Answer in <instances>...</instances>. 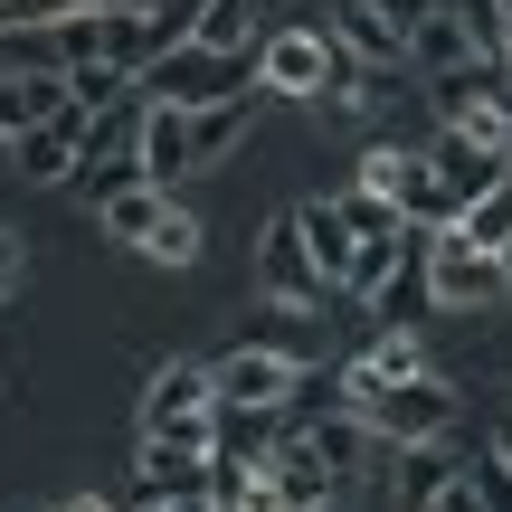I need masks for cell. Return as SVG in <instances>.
Here are the masks:
<instances>
[{
	"instance_id": "obj_1",
	"label": "cell",
	"mask_w": 512,
	"mask_h": 512,
	"mask_svg": "<svg viewBox=\"0 0 512 512\" xmlns=\"http://www.w3.org/2000/svg\"><path fill=\"white\" fill-rule=\"evenodd\" d=\"M332 399H342L380 446H437V437H456V418H465V399H456L446 370H418V380H361V370H342Z\"/></svg>"
},
{
	"instance_id": "obj_2",
	"label": "cell",
	"mask_w": 512,
	"mask_h": 512,
	"mask_svg": "<svg viewBox=\"0 0 512 512\" xmlns=\"http://www.w3.org/2000/svg\"><path fill=\"white\" fill-rule=\"evenodd\" d=\"M247 124H256V95H228V105H152V124H143V181L152 190H181L190 171L228 162V152L247 143Z\"/></svg>"
},
{
	"instance_id": "obj_3",
	"label": "cell",
	"mask_w": 512,
	"mask_h": 512,
	"mask_svg": "<svg viewBox=\"0 0 512 512\" xmlns=\"http://www.w3.org/2000/svg\"><path fill=\"white\" fill-rule=\"evenodd\" d=\"M143 124H152V95H143V86L86 124V143H76V171H67V190H76L86 209H105L114 190L143 181Z\"/></svg>"
},
{
	"instance_id": "obj_4",
	"label": "cell",
	"mask_w": 512,
	"mask_h": 512,
	"mask_svg": "<svg viewBox=\"0 0 512 512\" xmlns=\"http://www.w3.org/2000/svg\"><path fill=\"white\" fill-rule=\"evenodd\" d=\"M95 228H105L114 247L152 256V266H190V256H200V219L181 209V190H152V181L114 190V200L95 209Z\"/></svg>"
},
{
	"instance_id": "obj_5",
	"label": "cell",
	"mask_w": 512,
	"mask_h": 512,
	"mask_svg": "<svg viewBox=\"0 0 512 512\" xmlns=\"http://www.w3.org/2000/svg\"><path fill=\"white\" fill-rule=\"evenodd\" d=\"M143 437H171V446H200L219 437V389H209V361H162L143 380Z\"/></svg>"
},
{
	"instance_id": "obj_6",
	"label": "cell",
	"mask_w": 512,
	"mask_h": 512,
	"mask_svg": "<svg viewBox=\"0 0 512 512\" xmlns=\"http://www.w3.org/2000/svg\"><path fill=\"white\" fill-rule=\"evenodd\" d=\"M351 181H361L370 200H389L408 228H427V238H437V228H456V200H446V181L427 171V152H408V143L361 152V171H351Z\"/></svg>"
},
{
	"instance_id": "obj_7",
	"label": "cell",
	"mask_w": 512,
	"mask_h": 512,
	"mask_svg": "<svg viewBox=\"0 0 512 512\" xmlns=\"http://www.w3.org/2000/svg\"><path fill=\"white\" fill-rule=\"evenodd\" d=\"M143 95L152 105H228V95H266V86H256V57H209L181 38L143 67Z\"/></svg>"
},
{
	"instance_id": "obj_8",
	"label": "cell",
	"mask_w": 512,
	"mask_h": 512,
	"mask_svg": "<svg viewBox=\"0 0 512 512\" xmlns=\"http://www.w3.org/2000/svg\"><path fill=\"white\" fill-rule=\"evenodd\" d=\"M209 389H219V408H294L313 399V370L275 342H238L228 361H209Z\"/></svg>"
},
{
	"instance_id": "obj_9",
	"label": "cell",
	"mask_w": 512,
	"mask_h": 512,
	"mask_svg": "<svg viewBox=\"0 0 512 512\" xmlns=\"http://www.w3.org/2000/svg\"><path fill=\"white\" fill-rule=\"evenodd\" d=\"M427 294H437V313H494L503 304V256L475 247L465 228H437L427 238Z\"/></svg>"
},
{
	"instance_id": "obj_10",
	"label": "cell",
	"mask_w": 512,
	"mask_h": 512,
	"mask_svg": "<svg viewBox=\"0 0 512 512\" xmlns=\"http://www.w3.org/2000/svg\"><path fill=\"white\" fill-rule=\"evenodd\" d=\"M256 294H266V304H285V313L332 304V285H323V266H313V247H304V228H294V209H275V219L256 228Z\"/></svg>"
},
{
	"instance_id": "obj_11",
	"label": "cell",
	"mask_w": 512,
	"mask_h": 512,
	"mask_svg": "<svg viewBox=\"0 0 512 512\" xmlns=\"http://www.w3.org/2000/svg\"><path fill=\"white\" fill-rule=\"evenodd\" d=\"M323 67H332L323 29H266V48H256V86H266L275 105H313V95H323Z\"/></svg>"
},
{
	"instance_id": "obj_12",
	"label": "cell",
	"mask_w": 512,
	"mask_h": 512,
	"mask_svg": "<svg viewBox=\"0 0 512 512\" xmlns=\"http://www.w3.org/2000/svg\"><path fill=\"white\" fill-rule=\"evenodd\" d=\"M86 124H95L86 105H67V114H48V124H29V133L10 143V181L67 190V171H76V143H86Z\"/></svg>"
},
{
	"instance_id": "obj_13",
	"label": "cell",
	"mask_w": 512,
	"mask_h": 512,
	"mask_svg": "<svg viewBox=\"0 0 512 512\" xmlns=\"http://www.w3.org/2000/svg\"><path fill=\"white\" fill-rule=\"evenodd\" d=\"M380 475H389V494H399L408 512H427L446 484L465 475V437H437V446H380Z\"/></svg>"
},
{
	"instance_id": "obj_14",
	"label": "cell",
	"mask_w": 512,
	"mask_h": 512,
	"mask_svg": "<svg viewBox=\"0 0 512 512\" xmlns=\"http://www.w3.org/2000/svg\"><path fill=\"white\" fill-rule=\"evenodd\" d=\"M427 171L446 181V200H456V219L484 200V190H503V152H484L475 133H456V124H437V143H427Z\"/></svg>"
},
{
	"instance_id": "obj_15",
	"label": "cell",
	"mask_w": 512,
	"mask_h": 512,
	"mask_svg": "<svg viewBox=\"0 0 512 512\" xmlns=\"http://www.w3.org/2000/svg\"><path fill=\"white\" fill-rule=\"evenodd\" d=\"M323 29L342 38V48L361 57V67L380 76V86H389V76H408V29H389V19L370 10V0H332V19H323Z\"/></svg>"
},
{
	"instance_id": "obj_16",
	"label": "cell",
	"mask_w": 512,
	"mask_h": 512,
	"mask_svg": "<svg viewBox=\"0 0 512 512\" xmlns=\"http://www.w3.org/2000/svg\"><path fill=\"white\" fill-rule=\"evenodd\" d=\"M266 484H275V503H304V512H342V475H332V465H323V456L304 446V427H294V418H285V446H275Z\"/></svg>"
},
{
	"instance_id": "obj_17",
	"label": "cell",
	"mask_w": 512,
	"mask_h": 512,
	"mask_svg": "<svg viewBox=\"0 0 512 512\" xmlns=\"http://www.w3.org/2000/svg\"><path fill=\"white\" fill-rule=\"evenodd\" d=\"M133 484H143V503L209 494V456H200V446H171V437H143V446H133Z\"/></svg>"
},
{
	"instance_id": "obj_18",
	"label": "cell",
	"mask_w": 512,
	"mask_h": 512,
	"mask_svg": "<svg viewBox=\"0 0 512 512\" xmlns=\"http://www.w3.org/2000/svg\"><path fill=\"white\" fill-rule=\"evenodd\" d=\"M437 313V294H427V228L399 247V266H389V285L370 294V323L380 332H408V323H427Z\"/></svg>"
},
{
	"instance_id": "obj_19",
	"label": "cell",
	"mask_w": 512,
	"mask_h": 512,
	"mask_svg": "<svg viewBox=\"0 0 512 512\" xmlns=\"http://www.w3.org/2000/svg\"><path fill=\"white\" fill-rule=\"evenodd\" d=\"M162 48H171V38L152 29V10H143V0H114V10H105V67L124 76V86H143V67H152Z\"/></svg>"
},
{
	"instance_id": "obj_20",
	"label": "cell",
	"mask_w": 512,
	"mask_h": 512,
	"mask_svg": "<svg viewBox=\"0 0 512 512\" xmlns=\"http://www.w3.org/2000/svg\"><path fill=\"white\" fill-rule=\"evenodd\" d=\"M190 48H209V57H256V48H266V0H200Z\"/></svg>"
},
{
	"instance_id": "obj_21",
	"label": "cell",
	"mask_w": 512,
	"mask_h": 512,
	"mask_svg": "<svg viewBox=\"0 0 512 512\" xmlns=\"http://www.w3.org/2000/svg\"><path fill=\"white\" fill-rule=\"evenodd\" d=\"M76 95H67V76H19V67H0V143H19L29 124H48V114H67Z\"/></svg>"
},
{
	"instance_id": "obj_22",
	"label": "cell",
	"mask_w": 512,
	"mask_h": 512,
	"mask_svg": "<svg viewBox=\"0 0 512 512\" xmlns=\"http://www.w3.org/2000/svg\"><path fill=\"white\" fill-rule=\"evenodd\" d=\"M294 228H304V247H313V266H323V285H342V266H351V219H342V200L332 190H313V200H294Z\"/></svg>"
},
{
	"instance_id": "obj_23",
	"label": "cell",
	"mask_w": 512,
	"mask_h": 512,
	"mask_svg": "<svg viewBox=\"0 0 512 512\" xmlns=\"http://www.w3.org/2000/svg\"><path fill=\"white\" fill-rule=\"evenodd\" d=\"M427 95H437V114L456 124V114H475V105H503V95H512V67H484V57H465V67L427 76Z\"/></svg>"
},
{
	"instance_id": "obj_24",
	"label": "cell",
	"mask_w": 512,
	"mask_h": 512,
	"mask_svg": "<svg viewBox=\"0 0 512 512\" xmlns=\"http://www.w3.org/2000/svg\"><path fill=\"white\" fill-rule=\"evenodd\" d=\"M465 57H475V38H465L456 10H437V19L408 29V76H446V67H465Z\"/></svg>"
},
{
	"instance_id": "obj_25",
	"label": "cell",
	"mask_w": 512,
	"mask_h": 512,
	"mask_svg": "<svg viewBox=\"0 0 512 512\" xmlns=\"http://www.w3.org/2000/svg\"><path fill=\"white\" fill-rule=\"evenodd\" d=\"M408 238H418V228H399V238H361V247H351V266H342V285H332V294H351V304H370V294L389 285V266H399V247H408Z\"/></svg>"
},
{
	"instance_id": "obj_26",
	"label": "cell",
	"mask_w": 512,
	"mask_h": 512,
	"mask_svg": "<svg viewBox=\"0 0 512 512\" xmlns=\"http://www.w3.org/2000/svg\"><path fill=\"white\" fill-rule=\"evenodd\" d=\"M48 57H57V76L67 67H105V10H67L48 29Z\"/></svg>"
},
{
	"instance_id": "obj_27",
	"label": "cell",
	"mask_w": 512,
	"mask_h": 512,
	"mask_svg": "<svg viewBox=\"0 0 512 512\" xmlns=\"http://www.w3.org/2000/svg\"><path fill=\"white\" fill-rule=\"evenodd\" d=\"M351 370H361V380H418V370H427V342H418V332H380Z\"/></svg>"
},
{
	"instance_id": "obj_28",
	"label": "cell",
	"mask_w": 512,
	"mask_h": 512,
	"mask_svg": "<svg viewBox=\"0 0 512 512\" xmlns=\"http://www.w3.org/2000/svg\"><path fill=\"white\" fill-rule=\"evenodd\" d=\"M446 10L465 19V38H475L484 67H512V29H503V0H446Z\"/></svg>"
},
{
	"instance_id": "obj_29",
	"label": "cell",
	"mask_w": 512,
	"mask_h": 512,
	"mask_svg": "<svg viewBox=\"0 0 512 512\" xmlns=\"http://www.w3.org/2000/svg\"><path fill=\"white\" fill-rule=\"evenodd\" d=\"M332 200H342V219H351V238H399V209H389V200H370V190L361 181H342V190H332Z\"/></svg>"
},
{
	"instance_id": "obj_30",
	"label": "cell",
	"mask_w": 512,
	"mask_h": 512,
	"mask_svg": "<svg viewBox=\"0 0 512 512\" xmlns=\"http://www.w3.org/2000/svg\"><path fill=\"white\" fill-rule=\"evenodd\" d=\"M456 228H465V238H475V247H503V238H512V181H503V190H484V200L465 209Z\"/></svg>"
},
{
	"instance_id": "obj_31",
	"label": "cell",
	"mask_w": 512,
	"mask_h": 512,
	"mask_svg": "<svg viewBox=\"0 0 512 512\" xmlns=\"http://www.w3.org/2000/svg\"><path fill=\"white\" fill-rule=\"evenodd\" d=\"M465 484H475V494H484V512H512V465L494 456V437H484L475 456H465Z\"/></svg>"
},
{
	"instance_id": "obj_32",
	"label": "cell",
	"mask_w": 512,
	"mask_h": 512,
	"mask_svg": "<svg viewBox=\"0 0 512 512\" xmlns=\"http://www.w3.org/2000/svg\"><path fill=\"white\" fill-rule=\"evenodd\" d=\"M67 95H76V105H86V114H105V105H124V76H114V67H67Z\"/></svg>"
},
{
	"instance_id": "obj_33",
	"label": "cell",
	"mask_w": 512,
	"mask_h": 512,
	"mask_svg": "<svg viewBox=\"0 0 512 512\" xmlns=\"http://www.w3.org/2000/svg\"><path fill=\"white\" fill-rule=\"evenodd\" d=\"M370 10H380V19H389V29H418V19H437V10H446V0H370Z\"/></svg>"
},
{
	"instance_id": "obj_34",
	"label": "cell",
	"mask_w": 512,
	"mask_h": 512,
	"mask_svg": "<svg viewBox=\"0 0 512 512\" xmlns=\"http://www.w3.org/2000/svg\"><path fill=\"white\" fill-rule=\"evenodd\" d=\"M19 275H29V247H19L10 228H0V304H10V294H19Z\"/></svg>"
},
{
	"instance_id": "obj_35",
	"label": "cell",
	"mask_w": 512,
	"mask_h": 512,
	"mask_svg": "<svg viewBox=\"0 0 512 512\" xmlns=\"http://www.w3.org/2000/svg\"><path fill=\"white\" fill-rule=\"evenodd\" d=\"M427 512H484V494H475V484H465V475H456V484H446V494H437V503H427Z\"/></svg>"
},
{
	"instance_id": "obj_36",
	"label": "cell",
	"mask_w": 512,
	"mask_h": 512,
	"mask_svg": "<svg viewBox=\"0 0 512 512\" xmlns=\"http://www.w3.org/2000/svg\"><path fill=\"white\" fill-rule=\"evenodd\" d=\"M48 512H114L105 494H67V503H48Z\"/></svg>"
},
{
	"instance_id": "obj_37",
	"label": "cell",
	"mask_w": 512,
	"mask_h": 512,
	"mask_svg": "<svg viewBox=\"0 0 512 512\" xmlns=\"http://www.w3.org/2000/svg\"><path fill=\"white\" fill-rule=\"evenodd\" d=\"M494 456L512 465V408H503V418H494Z\"/></svg>"
},
{
	"instance_id": "obj_38",
	"label": "cell",
	"mask_w": 512,
	"mask_h": 512,
	"mask_svg": "<svg viewBox=\"0 0 512 512\" xmlns=\"http://www.w3.org/2000/svg\"><path fill=\"white\" fill-rule=\"evenodd\" d=\"M494 256H503V304H512V238H503V247H494Z\"/></svg>"
},
{
	"instance_id": "obj_39",
	"label": "cell",
	"mask_w": 512,
	"mask_h": 512,
	"mask_svg": "<svg viewBox=\"0 0 512 512\" xmlns=\"http://www.w3.org/2000/svg\"><path fill=\"white\" fill-rule=\"evenodd\" d=\"M256 512H304V503H275V494H266V503H256Z\"/></svg>"
},
{
	"instance_id": "obj_40",
	"label": "cell",
	"mask_w": 512,
	"mask_h": 512,
	"mask_svg": "<svg viewBox=\"0 0 512 512\" xmlns=\"http://www.w3.org/2000/svg\"><path fill=\"white\" fill-rule=\"evenodd\" d=\"M0 171H10V143H0Z\"/></svg>"
},
{
	"instance_id": "obj_41",
	"label": "cell",
	"mask_w": 512,
	"mask_h": 512,
	"mask_svg": "<svg viewBox=\"0 0 512 512\" xmlns=\"http://www.w3.org/2000/svg\"><path fill=\"white\" fill-rule=\"evenodd\" d=\"M503 29H512V0H503Z\"/></svg>"
}]
</instances>
